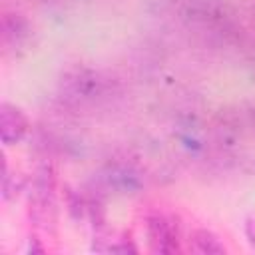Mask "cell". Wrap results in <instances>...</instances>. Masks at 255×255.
Here are the masks:
<instances>
[{
	"mask_svg": "<svg viewBox=\"0 0 255 255\" xmlns=\"http://www.w3.org/2000/svg\"><path fill=\"white\" fill-rule=\"evenodd\" d=\"M189 249L193 253H201V255H221L227 253V247L223 245V241L209 229H193L189 233Z\"/></svg>",
	"mask_w": 255,
	"mask_h": 255,
	"instance_id": "4",
	"label": "cell"
},
{
	"mask_svg": "<svg viewBox=\"0 0 255 255\" xmlns=\"http://www.w3.org/2000/svg\"><path fill=\"white\" fill-rule=\"evenodd\" d=\"M145 231H147V243L153 253H177L181 251V239H179V227L167 213H151L145 219Z\"/></svg>",
	"mask_w": 255,
	"mask_h": 255,
	"instance_id": "2",
	"label": "cell"
},
{
	"mask_svg": "<svg viewBox=\"0 0 255 255\" xmlns=\"http://www.w3.org/2000/svg\"><path fill=\"white\" fill-rule=\"evenodd\" d=\"M30 215L36 225L48 229L56 221V199H54V175L48 167H44L36 181L34 191L30 195Z\"/></svg>",
	"mask_w": 255,
	"mask_h": 255,
	"instance_id": "1",
	"label": "cell"
},
{
	"mask_svg": "<svg viewBox=\"0 0 255 255\" xmlns=\"http://www.w3.org/2000/svg\"><path fill=\"white\" fill-rule=\"evenodd\" d=\"M245 237H247V243L251 245V249H255V215L245 219Z\"/></svg>",
	"mask_w": 255,
	"mask_h": 255,
	"instance_id": "5",
	"label": "cell"
},
{
	"mask_svg": "<svg viewBox=\"0 0 255 255\" xmlns=\"http://www.w3.org/2000/svg\"><path fill=\"white\" fill-rule=\"evenodd\" d=\"M28 128H30L28 116L18 106L2 102V106H0V135H2V143L4 145L20 143L24 139V135L28 133Z\"/></svg>",
	"mask_w": 255,
	"mask_h": 255,
	"instance_id": "3",
	"label": "cell"
}]
</instances>
